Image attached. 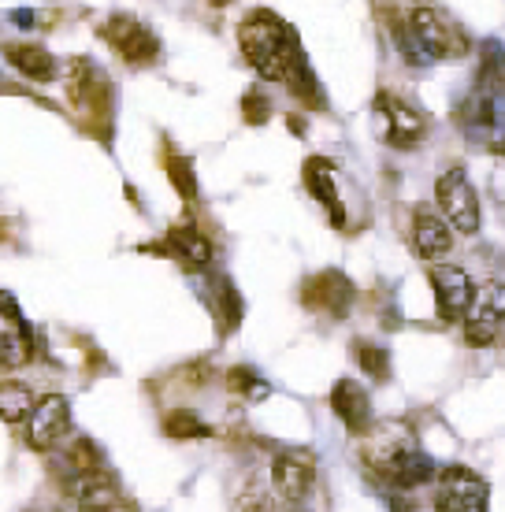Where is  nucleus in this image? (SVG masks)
I'll use <instances>...</instances> for the list:
<instances>
[{"instance_id":"obj_1","label":"nucleus","mask_w":505,"mask_h":512,"mask_svg":"<svg viewBox=\"0 0 505 512\" xmlns=\"http://www.w3.org/2000/svg\"><path fill=\"white\" fill-rule=\"evenodd\" d=\"M238 45L246 52L249 67L268 82H290L305 67V52L298 45V34L268 8L249 12L238 26Z\"/></svg>"},{"instance_id":"obj_2","label":"nucleus","mask_w":505,"mask_h":512,"mask_svg":"<svg viewBox=\"0 0 505 512\" xmlns=\"http://www.w3.org/2000/svg\"><path fill=\"white\" fill-rule=\"evenodd\" d=\"M67 82V101L78 116L86 119V127L97 130V138H108V123H112V86L97 64H90L86 56L67 60L64 67Z\"/></svg>"},{"instance_id":"obj_3","label":"nucleus","mask_w":505,"mask_h":512,"mask_svg":"<svg viewBox=\"0 0 505 512\" xmlns=\"http://www.w3.org/2000/svg\"><path fill=\"white\" fill-rule=\"evenodd\" d=\"M409 26H413L416 45L424 49L428 60H461L472 52V41L468 34L457 26L454 15H446L442 8H431V4H420L409 12Z\"/></svg>"},{"instance_id":"obj_4","label":"nucleus","mask_w":505,"mask_h":512,"mask_svg":"<svg viewBox=\"0 0 505 512\" xmlns=\"http://www.w3.org/2000/svg\"><path fill=\"white\" fill-rule=\"evenodd\" d=\"M465 342L476 349L505 346V286L483 282L465 316Z\"/></svg>"},{"instance_id":"obj_5","label":"nucleus","mask_w":505,"mask_h":512,"mask_svg":"<svg viewBox=\"0 0 505 512\" xmlns=\"http://www.w3.org/2000/svg\"><path fill=\"white\" fill-rule=\"evenodd\" d=\"M487 501V483L476 472H468L465 464H450L435 479V512H487Z\"/></svg>"},{"instance_id":"obj_6","label":"nucleus","mask_w":505,"mask_h":512,"mask_svg":"<svg viewBox=\"0 0 505 512\" xmlns=\"http://www.w3.org/2000/svg\"><path fill=\"white\" fill-rule=\"evenodd\" d=\"M435 193H439L442 216H446V223H450L454 231H461V234L480 231V197H476V190H472L465 167H450V171L439 179Z\"/></svg>"},{"instance_id":"obj_7","label":"nucleus","mask_w":505,"mask_h":512,"mask_svg":"<svg viewBox=\"0 0 505 512\" xmlns=\"http://www.w3.org/2000/svg\"><path fill=\"white\" fill-rule=\"evenodd\" d=\"M376 116L383 119V141L390 149H416L428 138V119L420 108L409 101L394 97V93H379L376 97Z\"/></svg>"},{"instance_id":"obj_8","label":"nucleus","mask_w":505,"mask_h":512,"mask_svg":"<svg viewBox=\"0 0 505 512\" xmlns=\"http://www.w3.org/2000/svg\"><path fill=\"white\" fill-rule=\"evenodd\" d=\"M101 38L104 45H112L116 56H123L127 64L134 67H145L153 64L156 56H160V41L149 26H142L134 15H112L108 23L101 26Z\"/></svg>"},{"instance_id":"obj_9","label":"nucleus","mask_w":505,"mask_h":512,"mask_svg":"<svg viewBox=\"0 0 505 512\" xmlns=\"http://www.w3.org/2000/svg\"><path fill=\"white\" fill-rule=\"evenodd\" d=\"M413 449H420V446H416V435L405 423H379V427H372V431L364 435L361 461L383 479V475L402 461V457H409Z\"/></svg>"},{"instance_id":"obj_10","label":"nucleus","mask_w":505,"mask_h":512,"mask_svg":"<svg viewBox=\"0 0 505 512\" xmlns=\"http://www.w3.org/2000/svg\"><path fill=\"white\" fill-rule=\"evenodd\" d=\"M431 279V290H435V305H439V316L446 323H457L468 316V308H472V297H476V286L468 279L465 268H457V264H435L428 271Z\"/></svg>"},{"instance_id":"obj_11","label":"nucleus","mask_w":505,"mask_h":512,"mask_svg":"<svg viewBox=\"0 0 505 512\" xmlns=\"http://www.w3.org/2000/svg\"><path fill=\"white\" fill-rule=\"evenodd\" d=\"M301 305L309 308V312H324V316L342 320L353 305V282L335 268L320 271V275H312L301 286Z\"/></svg>"},{"instance_id":"obj_12","label":"nucleus","mask_w":505,"mask_h":512,"mask_svg":"<svg viewBox=\"0 0 505 512\" xmlns=\"http://www.w3.org/2000/svg\"><path fill=\"white\" fill-rule=\"evenodd\" d=\"M67 427H71V405H67V397H60V394L41 397L34 416L26 420V446L45 453V449L64 442Z\"/></svg>"},{"instance_id":"obj_13","label":"nucleus","mask_w":505,"mask_h":512,"mask_svg":"<svg viewBox=\"0 0 505 512\" xmlns=\"http://www.w3.org/2000/svg\"><path fill=\"white\" fill-rule=\"evenodd\" d=\"M145 253L171 256V260H179L186 271H201V268H208V264H212V242H208L197 227H190V223L171 227V231L164 234V242L145 245Z\"/></svg>"},{"instance_id":"obj_14","label":"nucleus","mask_w":505,"mask_h":512,"mask_svg":"<svg viewBox=\"0 0 505 512\" xmlns=\"http://www.w3.org/2000/svg\"><path fill=\"white\" fill-rule=\"evenodd\" d=\"M272 483L286 501H305L316 483V461L309 449H286L272 464Z\"/></svg>"},{"instance_id":"obj_15","label":"nucleus","mask_w":505,"mask_h":512,"mask_svg":"<svg viewBox=\"0 0 505 512\" xmlns=\"http://www.w3.org/2000/svg\"><path fill=\"white\" fill-rule=\"evenodd\" d=\"M30 353H34V342H30L19 308L8 294H0V372L23 368Z\"/></svg>"},{"instance_id":"obj_16","label":"nucleus","mask_w":505,"mask_h":512,"mask_svg":"<svg viewBox=\"0 0 505 512\" xmlns=\"http://www.w3.org/2000/svg\"><path fill=\"white\" fill-rule=\"evenodd\" d=\"M67 494H71V501H75L82 512H112V509H119V501H123L119 483L104 472V468L78 472L75 479H71Z\"/></svg>"},{"instance_id":"obj_17","label":"nucleus","mask_w":505,"mask_h":512,"mask_svg":"<svg viewBox=\"0 0 505 512\" xmlns=\"http://www.w3.org/2000/svg\"><path fill=\"white\" fill-rule=\"evenodd\" d=\"M331 409L350 427V435L364 438L372 431V401H368V390L357 379H338L335 390H331Z\"/></svg>"},{"instance_id":"obj_18","label":"nucleus","mask_w":505,"mask_h":512,"mask_svg":"<svg viewBox=\"0 0 505 512\" xmlns=\"http://www.w3.org/2000/svg\"><path fill=\"white\" fill-rule=\"evenodd\" d=\"M305 186L309 193L327 208V216L335 227H346V208H342V197H338V182H335V164L327 156H309L305 160Z\"/></svg>"},{"instance_id":"obj_19","label":"nucleus","mask_w":505,"mask_h":512,"mask_svg":"<svg viewBox=\"0 0 505 512\" xmlns=\"http://www.w3.org/2000/svg\"><path fill=\"white\" fill-rule=\"evenodd\" d=\"M413 245L424 260H439V256H446L450 253V245H454L450 223H446L435 208L420 205L413 212Z\"/></svg>"},{"instance_id":"obj_20","label":"nucleus","mask_w":505,"mask_h":512,"mask_svg":"<svg viewBox=\"0 0 505 512\" xmlns=\"http://www.w3.org/2000/svg\"><path fill=\"white\" fill-rule=\"evenodd\" d=\"M435 479H439V468H435V461H431L428 453H420V449H413L409 457H402V461L383 475V483H390V487H398V490H416V487H424V483H435Z\"/></svg>"},{"instance_id":"obj_21","label":"nucleus","mask_w":505,"mask_h":512,"mask_svg":"<svg viewBox=\"0 0 505 512\" xmlns=\"http://www.w3.org/2000/svg\"><path fill=\"white\" fill-rule=\"evenodd\" d=\"M4 56L15 71H23L26 78L34 82H52L56 78V60L41 45H30V41H19V45H4Z\"/></svg>"},{"instance_id":"obj_22","label":"nucleus","mask_w":505,"mask_h":512,"mask_svg":"<svg viewBox=\"0 0 505 512\" xmlns=\"http://www.w3.org/2000/svg\"><path fill=\"white\" fill-rule=\"evenodd\" d=\"M212 308H216V320H220L223 334H231L242 323L246 305H242V294L234 290L231 279H216V286H212Z\"/></svg>"},{"instance_id":"obj_23","label":"nucleus","mask_w":505,"mask_h":512,"mask_svg":"<svg viewBox=\"0 0 505 512\" xmlns=\"http://www.w3.org/2000/svg\"><path fill=\"white\" fill-rule=\"evenodd\" d=\"M34 390L26 383H0V420L23 423L34 416Z\"/></svg>"},{"instance_id":"obj_24","label":"nucleus","mask_w":505,"mask_h":512,"mask_svg":"<svg viewBox=\"0 0 505 512\" xmlns=\"http://www.w3.org/2000/svg\"><path fill=\"white\" fill-rule=\"evenodd\" d=\"M164 435L168 438H182V442H190V438H208L212 435V427H208L197 412L190 409H175L164 416Z\"/></svg>"},{"instance_id":"obj_25","label":"nucleus","mask_w":505,"mask_h":512,"mask_svg":"<svg viewBox=\"0 0 505 512\" xmlns=\"http://www.w3.org/2000/svg\"><path fill=\"white\" fill-rule=\"evenodd\" d=\"M353 357L361 364V372L376 383H387L390 379V357L387 349L376 346V342H353Z\"/></svg>"},{"instance_id":"obj_26","label":"nucleus","mask_w":505,"mask_h":512,"mask_svg":"<svg viewBox=\"0 0 505 512\" xmlns=\"http://www.w3.org/2000/svg\"><path fill=\"white\" fill-rule=\"evenodd\" d=\"M238 512H275V494L264 475H249V483L238 494Z\"/></svg>"},{"instance_id":"obj_27","label":"nucleus","mask_w":505,"mask_h":512,"mask_svg":"<svg viewBox=\"0 0 505 512\" xmlns=\"http://www.w3.org/2000/svg\"><path fill=\"white\" fill-rule=\"evenodd\" d=\"M164 167H168L171 186L179 190V197L194 201V197H197V179H194V167H190V160H186V156H179V153H164Z\"/></svg>"},{"instance_id":"obj_28","label":"nucleus","mask_w":505,"mask_h":512,"mask_svg":"<svg viewBox=\"0 0 505 512\" xmlns=\"http://www.w3.org/2000/svg\"><path fill=\"white\" fill-rule=\"evenodd\" d=\"M227 386H231L234 394L249 397V401H260V397L272 394V386L264 383L253 368H231V375H227Z\"/></svg>"},{"instance_id":"obj_29","label":"nucleus","mask_w":505,"mask_h":512,"mask_svg":"<svg viewBox=\"0 0 505 512\" xmlns=\"http://www.w3.org/2000/svg\"><path fill=\"white\" fill-rule=\"evenodd\" d=\"M286 86H290V93H294L305 108H324V93H320V86H316V75L309 71V64L301 67L298 75L290 78Z\"/></svg>"},{"instance_id":"obj_30","label":"nucleus","mask_w":505,"mask_h":512,"mask_svg":"<svg viewBox=\"0 0 505 512\" xmlns=\"http://www.w3.org/2000/svg\"><path fill=\"white\" fill-rule=\"evenodd\" d=\"M242 116H246V123L260 127V123H268V116H272V101L260 90H249L246 97H242Z\"/></svg>"},{"instance_id":"obj_31","label":"nucleus","mask_w":505,"mask_h":512,"mask_svg":"<svg viewBox=\"0 0 505 512\" xmlns=\"http://www.w3.org/2000/svg\"><path fill=\"white\" fill-rule=\"evenodd\" d=\"M71 464H75L78 472H93V468H101V449L93 446L90 438H82V442L71 449Z\"/></svg>"},{"instance_id":"obj_32","label":"nucleus","mask_w":505,"mask_h":512,"mask_svg":"<svg viewBox=\"0 0 505 512\" xmlns=\"http://www.w3.org/2000/svg\"><path fill=\"white\" fill-rule=\"evenodd\" d=\"M491 153L494 156H505V138H494L491 141Z\"/></svg>"},{"instance_id":"obj_33","label":"nucleus","mask_w":505,"mask_h":512,"mask_svg":"<svg viewBox=\"0 0 505 512\" xmlns=\"http://www.w3.org/2000/svg\"><path fill=\"white\" fill-rule=\"evenodd\" d=\"M208 4H216V8H227V4H231V0H208Z\"/></svg>"}]
</instances>
